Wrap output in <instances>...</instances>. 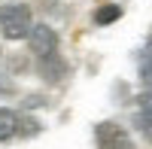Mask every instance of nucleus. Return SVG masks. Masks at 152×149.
<instances>
[{"label": "nucleus", "mask_w": 152, "mask_h": 149, "mask_svg": "<svg viewBox=\"0 0 152 149\" xmlns=\"http://www.w3.org/2000/svg\"><path fill=\"white\" fill-rule=\"evenodd\" d=\"M15 134H18V116L12 113V110L0 107V143L9 140V137H15Z\"/></svg>", "instance_id": "obj_5"}, {"label": "nucleus", "mask_w": 152, "mask_h": 149, "mask_svg": "<svg viewBox=\"0 0 152 149\" xmlns=\"http://www.w3.org/2000/svg\"><path fill=\"white\" fill-rule=\"evenodd\" d=\"M31 9L24 3H3L0 6V34L6 40H24L31 31Z\"/></svg>", "instance_id": "obj_1"}, {"label": "nucleus", "mask_w": 152, "mask_h": 149, "mask_svg": "<svg viewBox=\"0 0 152 149\" xmlns=\"http://www.w3.org/2000/svg\"><path fill=\"white\" fill-rule=\"evenodd\" d=\"M122 18V6L119 3H104L97 12H94V24H100V28H107V24L119 21Z\"/></svg>", "instance_id": "obj_6"}, {"label": "nucleus", "mask_w": 152, "mask_h": 149, "mask_svg": "<svg viewBox=\"0 0 152 149\" xmlns=\"http://www.w3.org/2000/svg\"><path fill=\"white\" fill-rule=\"evenodd\" d=\"M28 43H31V52L40 55V58L58 52V34H55V28H49V24H31Z\"/></svg>", "instance_id": "obj_3"}, {"label": "nucleus", "mask_w": 152, "mask_h": 149, "mask_svg": "<svg viewBox=\"0 0 152 149\" xmlns=\"http://www.w3.org/2000/svg\"><path fill=\"white\" fill-rule=\"evenodd\" d=\"M137 107H140V119L152 122V91H143L137 97Z\"/></svg>", "instance_id": "obj_7"}, {"label": "nucleus", "mask_w": 152, "mask_h": 149, "mask_svg": "<svg viewBox=\"0 0 152 149\" xmlns=\"http://www.w3.org/2000/svg\"><path fill=\"white\" fill-rule=\"evenodd\" d=\"M140 131H143L146 137L152 140V122H146V119H140Z\"/></svg>", "instance_id": "obj_8"}, {"label": "nucleus", "mask_w": 152, "mask_h": 149, "mask_svg": "<svg viewBox=\"0 0 152 149\" xmlns=\"http://www.w3.org/2000/svg\"><path fill=\"white\" fill-rule=\"evenodd\" d=\"M40 73H43V79H49V82H58V79L67 73V64H64V58H61L58 52H52V55L40 58Z\"/></svg>", "instance_id": "obj_4"}, {"label": "nucleus", "mask_w": 152, "mask_h": 149, "mask_svg": "<svg viewBox=\"0 0 152 149\" xmlns=\"http://www.w3.org/2000/svg\"><path fill=\"white\" fill-rule=\"evenodd\" d=\"M94 140H97V149H134L128 131L116 122H100L94 128Z\"/></svg>", "instance_id": "obj_2"}]
</instances>
